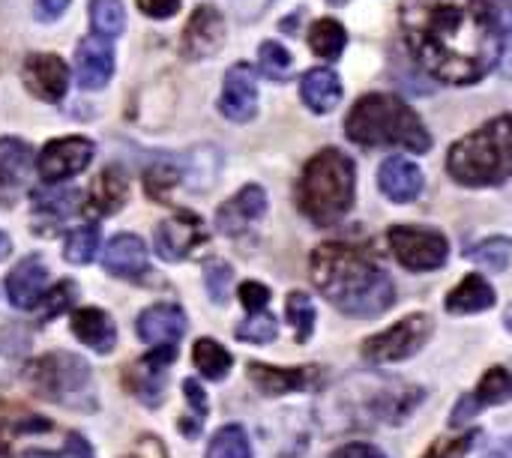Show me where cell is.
I'll return each instance as SVG.
<instances>
[{
  "mask_svg": "<svg viewBox=\"0 0 512 458\" xmlns=\"http://www.w3.org/2000/svg\"><path fill=\"white\" fill-rule=\"evenodd\" d=\"M399 24L414 60L444 84H477L501 54L489 0H402Z\"/></svg>",
  "mask_w": 512,
  "mask_h": 458,
  "instance_id": "1",
  "label": "cell"
},
{
  "mask_svg": "<svg viewBox=\"0 0 512 458\" xmlns=\"http://www.w3.org/2000/svg\"><path fill=\"white\" fill-rule=\"evenodd\" d=\"M312 282L321 297L351 318L384 315L396 303V285L387 270L348 243H324L312 252Z\"/></svg>",
  "mask_w": 512,
  "mask_h": 458,
  "instance_id": "2",
  "label": "cell"
},
{
  "mask_svg": "<svg viewBox=\"0 0 512 458\" xmlns=\"http://www.w3.org/2000/svg\"><path fill=\"white\" fill-rule=\"evenodd\" d=\"M345 135L360 147H405L414 153H426L432 147L417 111L393 93L360 96L348 111Z\"/></svg>",
  "mask_w": 512,
  "mask_h": 458,
  "instance_id": "3",
  "label": "cell"
},
{
  "mask_svg": "<svg viewBox=\"0 0 512 458\" xmlns=\"http://www.w3.org/2000/svg\"><path fill=\"white\" fill-rule=\"evenodd\" d=\"M354 189L357 171L351 156H345L336 147H327L306 162L297 180V207L312 225L330 228L351 213Z\"/></svg>",
  "mask_w": 512,
  "mask_h": 458,
  "instance_id": "4",
  "label": "cell"
},
{
  "mask_svg": "<svg viewBox=\"0 0 512 458\" xmlns=\"http://www.w3.org/2000/svg\"><path fill=\"white\" fill-rule=\"evenodd\" d=\"M447 171L471 189L501 186L512 177V114H501L450 147Z\"/></svg>",
  "mask_w": 512,
  "mask_h": 458,
  "instance_id": "5",
  "label": "cell"
},
{
  "mask_svg": "<svg viewBox=\"0 0 512 458\" xmlns=\"http://www.w3.org/2000/svg\"><path fill=\"white\" fill-rule=\"evenodd\" d=\"M27 384L45 402L72 411H93L96 408V384L87 360L78 354L54 351L27 366Z\"/></svg>",
  "mask_w": 512,
  "mask_h": 458,
  "instance_id": "6",
  "label": "cell"
},
{
  "mask_svg": "<svg viewBox=\"0 0 512 458\" xmlns=\"http://www.w3.org/2000/svg\"><path fill=\"white\" fill-rule=\"evenodd\" d=\"M432 333H435V318L432 315H426V312L408 315L399 324L387 327L384 333L366 339L363 357L372 366H387V363L411 360L414 354H420L426 348V342L432 339Z\"/></svg>",
  "mask_w": 512,
  "mask_h": 458,
  "instance_id": "7",
  "label": "cell"
},
{
  "mask_svg": "<svg viewBox=\"0 0 512 458\" xmlns=\"http://www.w3.org/2000/svg\"><path fill=\"white\" fill-rule=\"evenodd\" d=\"M387 240H390V249H393L396 261L405 270H414V273L438 270L450 258V240L441 231H435V228L393 225Z\"/></svg>",
  "mask_w": 512,
  "mask_h": 458,
  "instance_id": "8",
  "label": "cell"
},
{
  "mask_svg": "<svg viewBox=\"0 0 512 458\" xmlns=\"http://www.w3.org/2000/svg\"><path fill=\"white\" fill-rule=\"evenodd\" d=\"M207 225L198 213H189V210H180L174 213L171 219L159 222L156 225V234H153V246H156V255L168 264H177V261H186L195 255V249H201L207 243Z\"/></svg>",
  "mask_w": 512,
  "mask_h": 458,
  "instance_id": "9",
  "label": "cell"
},
{
  "mask_svg": "<svg viewBox=\"0 0 512 458\" xmlns=\"http://www.w3.org/2000/svg\"><path fill=\"white\" fill-rule=\"evenodd\" d=\"M90 162H93V141L81 138V135L54 138L36 156V168L45 183H63V180L81 174Z\"/></svg>",
  "mask_w": 512,
  "mask_h": 458,
  "instance_id": "10",
  "label": "cell"
},
{
  "mask_svg": "<svg viewBox=\"0 0 512 458\" xmlns=\"http://www.w3.org/2000/svg\"><path fill=\"white\" fill-rule=\"evenodd\" d=\"M177 360V348H153L144 360L132 363L126 372V384L132 396L147 405L159 408L165 402V387H168V366Z\"/></svg>",
  "mask_w": 512,
  "mask_h": 458,
  "instance_id": "11",
  "label": "cell"
},
{
  "mask_svg": "<svg viewBox=\"0 0 512 458\" xmlns=\"http://www.w3.org/2000/svg\"><path fill=\"white\" fill-rule=\"evenodd\" d=\"M225 45V18L216 6H198L180 36V54L186 60H207Z\"/></svg>",
  "mask_w": 512,
  "mask_h": 458,
  "instance_id": "12",
  "label": "cell"
},
{
  "mask_svg": "<svg viewBox=\"0 0 512 458\" xmlns=\"http://www.w3.org/2000/svg\"><path fill=\"white\" fill-rule=\"evenodd\" d=\"M512 399V372L504 366H492L474 393L462 396L459 405L453 408V417H450V426L453 429H462L468 420H474L483 408H498V405H507Z\"/></svg>",
  "mask_w": 512,
  "mask_h": 458,
  "instance_id": "13",
  "label": "cell"
},
{
  "mask_svg": "<svg viewBox=\"0 0 512 458\" xmlns=\"http://www.w3.org/2000/svg\"><path fill=\"white\" fill-rule=\"evenodd\" d=\"M219 111L234 123H249L258 111V75L249 63H234L225 72Z\"/></svg>",
  "mask_w": 512,
  "mask_h": 458,
  "instance_id": "14",
  "label": "cell"
},
{
  "mask_svg": "<svg viewBox=\"0 0 512 458\" xmlns=\"http://www.w3.org/2000/svg\"><path fill=\"white\" fill-rule=\"evenodd\" d=\"M186 327H189L186 312L174 303L147 306L135 321L138 339L150 348H177V342L186 336Z\"/></svg>",
  "mask_w": 512,
  "mask_h": 458,
  "instance_id": "15",
  "label": "cell"
},
{
  "mask_svg": "<svg viewBox=\"0 0 512 458\" xmlns=\"http://www.w3.org/2000/svg\"><path fill=\"white\" fill-rule=\"evenodd\" d=\"M24 87L45 102H60L69 90V66L57 54H30L21 66Z\"/></svg>",
  "mask_w": 512,
  "mask_h": 458,
  "instance_id": "16",
  "label": "cell"
},
{
  "mask_svg": "<svg viewBox=\"0 0 512 458\" xmlns=\"http://www.w3.org/2000/svg\"><path fill=\"white\" fill-rule=\"evenodd\" d=\"M246 375L252 387L264 396H288V393H303L318 384V369L315 366H300V369H282V366H267V363H249Z\"/></svg>",
  "mask_w": 512,
  "mask_h": 458,
  "instance_id": "17",
  "label": "cell"
},
{
  "mask_svg": "<svg viewBox=\"0 0 512 458\" xmlns=\"http://www.w3.org/2000/svg\"><path fill=\"white\" fill-rule=\"evenodd\" d=\"M48 285V264L39 255L21 258L6 276V297L15 309H36Z\"/></svg>",
  "mask_w": 512,
  "mask_h": 458,
  "instance_id": "18",
  "label": "cell"
},
{
  "mask_svg": "<svg viewBox=\"0 0 512 458\" xmlns=\"http://www.w3.org/2000/svg\"><path fill=\"white\" fill-rule=\"evenodd\" d=\"M267 213V192L255 183L243 186L234 198H228L219 213H216V228L225 237H237L243 234L252 222H258Z\"/></svg>",
  "mask_w": 512,
  "mask_h": 458,
  "instance_id": "19",
  "label": "cell"
},
{
  "mask_svg": "<svg viewBox=\"0 0 512 458\" xmlns=\"http://www.w3.org/2000/svg\"><path fill=\"white\" fill-rule=\"evenodd\" d=\"M75 69H78V84L84 90H102L114 75V48L108 36L96 33L81 39L75 51Z\"/></svg>",
  "mask_w": 512,
  "mask_h": 458,
  "instance_id": "20",
  "label": "cell"
},
{
  "mask_svg": "<svg viewBox=\"0 0 512 458\" xmlns=\"http://www.w3.org/2000/svg\"><path fill=\"white\" fill-rule=\"evenodd\" d=\"M102 267L126 282H141L150 273V261H147V246L141 237L135 234H117L105 252H102Z\"/></svg>",
  "mask_w": 512,
  "mask_h": 458,
  "instance_id": "21",
  "label": "cell"
},
{
  "mask_svg": "<svg viewBox=\"0 0 512 458\" xmlns=\"http://www.w3.org/2000/svg\"><path fill=\"white\" fill-rule=\"evenodd\" d=\"M378 186L390 201L408 204L423 195L426 180H423V171L417 168V162H411L405 156H390V159H384V165L378 171Z\"/></svg>",
  "mask_w": 512,
  "mask_h": 458,
  "instance_id": "22",
  "label": "cell"
},
{
  "mask_svg": "<svg viewBox=\"0 0 512 458\" xmlns=\"http://www.w3.org/2000/svg\"><path fill=\"white\" fill-rule=\"evenodd\" d=\"M69 327H72L75 339L96 354H111L117 345V327L105 309H96V306L75 309L69 318Z\"/></svg>",
  "mask_w": 512,
  "mask_h": 458,
  "instance_id": "23",
  "label": "cell"
},
{
  "mask_svg": "<svg viewBox=\"0 0 512 458\" xmlns=\"http://www.w3.org/2000/svg\"><path fill=\"white\" fill-rule=\"evenodd\" d=\"M126 195H129V183L123 177L120 168H105L99 177H93L90 183V192H87V204H84V213L99 219V216H111L117 213L123 204H126Z\"/></svg>",
  "mask_w": 512,
  "mask_h": 458,
  "instance_id": "24",
  "label": "cell"
},
{
  "mask_svg": "<svg viewBox=\"0 0 512 458\" xmlns=\"http://www.w3.org/2000/svg\"><path fill=\"white\" fill-rule=\"evenodd\" d=\"M342 81L333 69L327 66H318V69H309L303 78H300V96H303V105L315 114H330L339 102H342Z\"/></svg>",
  "mask_w": 512,
  "mask_h": 458,
  "instance_id": "25",
  "label": "cell"
},
{
  "mask_svg": "<svg viewBox=\"0 0 512 458\" xmlns=\"http://www.w3.org/2000/svg\"><path fill=\"white\" fill-rule=\"evenodd\" d=\"M495 300L498 297H495V288L489 285V279L480 276V273H471L447 294V312H453V315H477V312L492 309Z\"/></svg>",
  "mask_w": 512,
  "mask_h": 458,
  "instance_id": "26",
  "label": "cell"
},
{
  "mask_svg": "<svg viewBox=\"0 0 512 458\" xmlns=\"http://www.w3.org/2000/svg\"><path fill=\"white\" fill-rule=\"evenodd\" d=\"M36 165V153L21 138H0V186H21Z\"/></svg>",
  "mask_w": 512,
  "mask_h": 458,
  "instance_id": "27",
  "label": "cell"
},
{
  "mask_svg": "<svg viewBox=\"0 0 512 458\" xmlns=\"http://www.w3.org/2000/svg\"><path fill=\"white\" fill-rule=\"evenodd\" d=\"M192 363L195 369L201 372V378L207 381H225L231 366H234V357L225 345H219L216 339L204 336L192 345Z\"/></svg>",
  "mask_w": 512,
  "mask_h": 458,
  "instance_id": "28",
  "label": "cell"
},
{
  "mask_svg": "<svg viewBox=\"0 0 512 458\" xmlns=\"http://www.w3.org/2000/svg\"><path fill=\"white\" fill-rule=\"evenodd\" d=\"M348 45V33L336 18H321L309 30V48L324 60H339Z\"/></svg>",
  "mask_w": 512,
  "mask_h": 458,
  "instance_id": "29",
  "label": "cell"
},
{
  "mask_svg": "<svg viewBox=\"0 0 512 458\" xmlns=\"http://www.w3.org/2000/svg\"><path fill=\"white\" fill-rule=\"evenodd\" d=\"M78 192L75 189H39L33 192V213L51 222H63L66 216L78 213Z\"/></svg>",
  "mask_w": 512,
  "mask_h": 458,
  "instance_id": "30",
  "label": "cell"
},
{
  "mask_svg": "<svg viewBox=\"0 0 512 458\" xmlns=\"http://www.w3.org/2000/svg\"><path fill=\"white\" fill-rule=\"evenodd\" d=\"M99 240H102V231H99L96 222L69 231V237L63 243V261L66 264H75V267L90 264L96 258V252H99Z\"/></svg>",
  "mask_w": 512,
  "mask_h": 458,
  "instance_id": "31",
  "label": "cell"
},
{
  "mask_svg": "<svg viewBox=\"0 0 512 458\" xmlns=\"http://www.w3.org/2000/svg\"><path fill=\"white\" fill-rule=\"evenodd\" d=\"M204 458H252V441L246 435L243 426L231 423V426H222L210 444H207V456Z\"/></svg>",
  "mask_w": 512,
  "mask_h": 458,
  "instance_id": "32",
  "label": "cell"
},
{
  "mask_svg": "<svg viewBox=\"0 0 512 458\" xmlns=\"http://www.w3.org/2000/svg\"><path fill=\"white\" fill-rule=\"evenodd\" d=\"M51 423L39 420L36 414H24V411H12V408H0V458H6L12 438L24 435V432H48Z\"/></svg>",
  "mask_w": 512,
  "mask_h": 458,
  "instance_id": "33",
  "label": "cell"
},
{
  "mask_svg": "<svg viewBox=\"0 0 512 458\" xmlns=\"http://www.w3.org/2000/svg\"><path fill=\"white\" fill-rule=\"evenodd\" d=\"M465 255H468V261H474L492 273H504L512 261V240L510 237H489V240L474 243Z\"/></svg>",
  "mask_w": 512,
  "mask_h": 458,
  "instance_id": "34",
  "label": "cell"
},
{
  "mask_svg": "<svg viewBox=\"0 0 512 458\" xmlns=\"http://www.w3.org/2000/svg\"><path fill=\"white\" fill-rule=\"evenodd\" d=\"M285 315L294 327V336L300 345H306L315 333V321H318V312H315V303L309 294L303 291H291L288 300H285Z\"/></svg>",
  "mask_w": 512,
  "mask_h": 458,
  "instance_id": "35",
  "label": "cell"
},
{
  "mask_svg": "<svg viewBox=\"0 0 512 458\" xmlns=\"http://www.w3.org/2000/svg\"><path fill=\"white\" fill-rule=\"evenodd\" d=\"M183 396H186V420L180 423V432L186 438H198L204 423H207V414H210V402H207V393L204 387L195 381V378H186L183 381Z\"/></svg>",
  "mask_w": 512,
  "mask_h": 458,
  "instance_id": "36",
  "label": "cell"
},
{
  "mask_svg": "<svg viewBox=\"0 0 512 458\" xmlns=\"http://www.w3.org/2000/svg\"><path fill=\"white\" fill-rule=\"evenodd\" d=\"M90 24L99 36H120L126 30V9L120 0H90Z\"/></svg>",
  "mask_w": 512,
  "mask_h": 458,
  "instance_id": "37",
  "label": "cell"
},
{
  "mask_svg": "<svg viewBox=\"0 0 512 458\" xmlns=\"http://www.w3.org/2000/svg\"><path fill=\"white\" fill-rule=\"evenodd\" d=\"M180 177H183L180 165L171 162V159H162V162H156V165L147 168V174H144V189H147V195H150L153 201H165L168 192L180 183Z\"/></svg>",
  "mask_w": 512,
  "mask_h": 458,
  "instance_id": "38",
  "label": "cell"
},
{
  "mask_svg": "<svg viewBox=\"0 0 512 458\" xmlns=\"http://www.w3.org/2000/svg\"><path fill=\"white\" fill-rule=\"evenodd\" d=\"M234 336H237L240 342H249V345H270V342L279 336V321H276V315H270V312H252V315L234 330Z\"/></svg>",
  "mask_w": 512,
  "mask_h": 458,
  "instance_id": "39",
  "label": "cell"
},
{
  "mask_svg": "<svg viewBox=\"0 0 512 458\" xmlns=\"http://www.w3.org/2000/svg\"><path fill=\"white\" fill-rule=\"evenodd\" d=\"M258 63H261V72L273 81H285L291 75V66H294V57L285 45L279 42H261L258 48Z\"/></svg>",
  "mask_w": 512,
  "mask_h": 458,
  "instance_id": "40",
  "label": "cell"
},
{
  "mask_svg": "<svg viewBox=\"0 0 512 458\" xmlns=\"http://www.w3.org/2000/svg\"><path fill=\"white\" fill-rule=\"evenodd\" d=\"M78 300V285L75 282H57L48 294H42V312H39V321H51L63 312H69V306Z\"/></svg>",
  "mask_w": 512,
  "mask_h": 458,
  "instance_id": "41",
  "label": "cell"
},
{
  "mask_svg": "<svg viewBox=\"0 0 512 458\" xmlns=\"http://www.w3.org/2000/svg\"><path fill=\"white\" fill-rule=\"evenodd\" d=\"M495 18H498V36H501L498 66H501V75H504V78H512V3L510 0H498V6H495Z\"/></svg>",
  "mask_w": 512,
  "mask_h": 458,
  "instance_id": "42",
  "label": "cell"
},
{
  "mask_svg": "<svg viewBox=\"0 0 512 458\" xmlns=\"http://www.w3.org/2000/svg\"><path fill=\"white\" fill-rule=\"evenodd\" d=\"M477 441H480V432L477 429H471L465 435H456V438H438L423 453V458H468V453L477 447Z\"/></svg>",
  "mask_w": 512,
  "mask_h": 458,
  "instance_id": "43",
  "label": "cell"
},
{
  "mask_svg": "<svg viewBox=\"0 0 512 458\" xmlns=\"http://www.w3.org/2000/svg\"><path fill=\"white\" fill-rule=\"evenodd\" d=\"M231 282H234V270L231 264L225 261H210L207 270H204V285H207V294L213 303H228V294H231Z\"/></svg>",
  "mask_w": 512,
  "mask_h": 458,
  "instance_id": "44",
  "label": "cell"
},
{
  "mask_svg": "<svg viewBox=\"0 0 512 458\" xmlns=\"http://www.w3.org/2000/svg\"><path fill=\"white\" fill-rule=\"evenodd\" d=\"M237 294H240V303H243V309H246L249 315H252V312H264L267 303H270V288L261 285V282H243Z\"/></svg>",
  "mask_w": 512,
  "mask_h": 458,
  "instance_id": "45",
  "label": "cell"
},
{
  "mask_svg": "<svg viewBox=\"0 0 512 458\" xmlns=\"http://www.w3.org/2000/svg\"><path fill=\"white\" fill-rule=\"evenodd\" d=\"M24 458H93V450H90V444L81 435L72 432L66 438L63 450H57V453H27Z\"/></svg>",
  "mask_w": 512,
  "mask_h": 458,
  "instance_id": "46",
  "label": "cell"
},
{
  "mask_svg": "<svg viewBox=\"0 0 512 458\" xmlns=\"http://www.w3.org/2000/svg\"><path fill=\"white\" fill-rule=\"evenodd\" d=\"M120 458H168V450L156 435H141Z\"/></svg>",
  "mask_w": 512,
  "mask_h": 458,
  "instance_id": "47",
  "label": "cell"
},
{
  "mask_svg": "<svg viewBox=\"0 0 512 458\" xmlns=\"http://www.w3.org/2000/svg\"><path fill=\"white\" fill-rule=\"evenodd\" d=\"M135 3L147 18H156V21H165V18L177 15V9H180V0H135Z\"/></svg>",
  "mask_w": 512,
  "mask_h": 458,
  "instance_id": "48",
  "label": "cell"
},
{
  "mask_svg": "<svg viewBox=\"0 0 512 458\" xmlns=\"http://www.w3.org/2000/svg\"><path fill=\"white\" fill-rule=\"evenodd\" d=\"M330 458H390L384 450H378L375 444H345L339 447Z\"/></svg>",
  "mask_w": 512,
  "mask_h": 458,
  "instance_id": "49",
  "label": "cell"
},
{
  "mask_svg": "<svg viewBox=\"0 0 512 458\" xmlns=\"http://www.w3.org/2000/svg\"><path fill=\"white\" fill-rule=\"evenodd\" d=\"M72 0H36V18L39 21H57Z\"/></svg>",
  "mask_w": 512,
  "mask_h": 458,
  "instance_id": "50",
  "label": "cell"
},
{
  "mask_svg": "<svg viewBox=\"0 0 512 458\" xmlns=\"http://www.w3.org/2000/svg\"><path fill=\"white\" fill-rule=\"evenodd\" d=\"M483 458H512V438H501Z\"/></svg>",
  "mask_w": 512,
  "mask_h": 458,
  "instance_id": "51",
  "label": "cell"
},
{
  "mask_svg": "<svg viewBox=\"0 0 512 458\" xmlns=\"http://www.w3.org/2000/svg\"><path fill=\"white\" fill-rule=\"evenodd\" d=\"M9 252H12V243H9V237L0 231V261H6V258H9Z\"/></svg>",
  "mask_w": 512,
  "mask_h": 458,
  "instance_id": "52",
  "label": "cell"
},
{
  "mask_svg": "<svg viewBox=\"0 0 512 458\" xmlns=\"http://www.w3.org/2000/svg\"><path fill=\"white\" fill-rule=\"evenodd\" d=\"M270 3H273V0H261V9H267ZM249 6H252V0H243V3H240V18H243V21L249 18Z\"/></svg>",
  "mask_w": 512,
  "mask_h": 458,
  "instance_id": "53",
  "label": "cell"
},
{
  "mask_svg": "<svg viewBox=\"0 0 512 458\" xmlns=\"http://www.w3.org/2000/svg\"><path fill=\"white\" fill-rule=\"evenodd\" d=\"M507 330H510V333H512V306H510V309H507Z\"/></svg>",
  "mask_w": 512,
  "mask_h": 458,
  "instance_id": "54",
  "label": "cell"
},
{
  "mask_svg": "<svg viewBox=\"0 0 512 458\" xmlns=\"http://www.w3.org/2000/svg\"><path fill=\"white\" fill-rule=\"evenodd\" d=\"M333 3H345V0H333Z\"/></svg>",
  "mask_w": 512,
  "mask_h": 458,
  "instance_id": "55",
  "label": "cell"
}]
</instances>
